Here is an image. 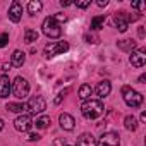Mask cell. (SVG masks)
Instances as JSON below:
<instances>
[{"label":"cell","mask_w":146,"mask_h":146,"mask_svg":"<svg viewBox=\"0 0 146 146\" xmlns=\"http://www.w3.org/2000/svg\"><path fill=\"white\" fill-rule=\"evenodd\" d=\"M103 110H105V107H103V103L100 102V100H86L83 105H81V113H83V117L84 119H88V120H95V119H98L102 113H103Z\"/></svg>","instance_id":"1"},{"label":"cell","mask_w":146,"mask_h":146,"mask_svg":"<svg viewBox=\"0 0 146 146\" xmlns=\"http://www.w3.org/2000/svg\"><path fill=\"white\" fill-rule=\"evenodd\" d=\"M122 98H124L125 105H129L132 108H137L143 103V95L139 91L132 90L131 86H122Z\"/></svg>","instance_id":"2"},{"label":"cell","mask_w":146,"mask_h":146,"mask_svg":"<svg viewBox=\"0 0 146 146\" xmlns=\"http://www.w3.org/2000/svg\"><path fill=\"white\" fill-rule=\"evenodd\" d=\"M41 29H43V35L48 36V38H52V40H55V38H58V36L62 35L60 24L53 19V16H50V17H46V19L43 21Z\"/></svg>","instance_id":"3"},{"label":"cell","mask_w":146,"mask_h":146,"mask_svg":"<svg viewBox=\"0 0 146 146\" xmlns=\"http://www.w3.org/2000/svg\"><path fill=\"white\" fill-rule=\"evenodd\" d=\"M12 93L16 98L19 100H24L28 95H29V83L23 78V76H17L12 83Z\"/></svg>","instance_id":"4"},{"label":"cell","mask_w":146,"mask_h":146,"mask_svg":"<svg viewBox=\"0 0 146 146\" xmlns=\"http://www.w3.org/2000/svg\"><path fill=\"white\" fill-rule=\"evenodd\" d=\"M26 110H28L29 113H33V115L43 113V112L46 110V102H45V98H43V96H31V98L28 100V103H26Z\"/></svg>","instance_id":"5"},{"label":"cell","mask_w":146,"mask_h":146,"mask_svg":"<svg viewBox=\"0 0 146 146\" xmlns=\"http://www.w3.org/2000/svg\"><path fill=\"white\" fill-rule=\"evenodd\" d=\"M69 50V43L67 41H53V43H48L45 46V57L50 58V57H55V55H60L64 52Z\"/></svg>","instance_id":"6"},{"label":"cell","mask_w":146,"mask_h":146,"mask_svg":"<svg viewBox=\"0 0 146 146\" xmlns=\"http://www.w3.org/2000/svg\"><path fill=\"white\" fill-rule=\"evenodd\" d=\"M96 146H120V136L117 132H105L96 141Z\"/></svg>","instance_id":"7"},{"label":"cell","mask_w":146,"mask_h":146,"mask_svg":"<svg viewBox=\"0 0 146 146\" xmlns=\"http://www.w3.org/2000/svg\"><path fill=\"white\" fill-rule=\"evenodd\" d=\"M33 119H31V115H19L16 120H14V127H16V131H19V132H28L31 127H33Z\"/></svg>","instance_id":"8"},{"label":"cell","mask_w":146,"mask_h":146,"mask_svg":"<svg viewBox=\"0 0 146 146\" xmlns=\"http://www.w3.org/2000/svg\"><path fill=\"white\" fill-rule=\"evenodd\" d=\"M131 53H132V55L129 57L131 65L141 69V67L146 64V50H144V48H139V50H134V52H131Z\"/></svg>","instance_id":"9"},{"label":"cell","mask_w":146,"mask_h":146,"mask_svg":"<svg viewBox=\"0 0 146 146\" xmlns=\"http://www.w3.org/2000/svg\"><path fill=\"white\" fill-rule=\"evenodd\" d=\"M11 93H12V83L7 74H2L0 76V98H9Z\"/></svg>","instance_id":"10"},{"label":"cell","mask_w":146,"mask_h":146,"mask_svg":"<svg viewBox=\"0 0 146 146\" xmlns=\"http://www.w3.org/2000/svg\"><path fill=\"white\" fill-rule=\"evenodd\" d=\"M112 23H113V26H115L120 33H125V31H127L129 23H127V16H125V12H117V14L113 16V19H112Z\"/></svg>","instance_id":"11"},{"label":"cell","mask_w":146,"mask_h":146,"mask_svg":"<svg viewBox=\"0 0 146 146\" xmlns=\"http://www.w3.org/2000/svg\"><path fill=\"white\" fill-rule=\"evenodd\" d=\"M21 17H23V5L19 2H12L9 7V19L12 23H19Z\"/></svg>","instance_id":"12"},{"label":"cell","mask_w":146,"mask_h":146,"mask_svg":"<svg viewBox=\"0 0 146 146\" xmlns=\"http://www.w3.org/2000/svg\"><path fill=\"white\" fill-rule=\"evenodd\" d=\"M58 122H60V127H62L64 131H72V129H74V125H76L74 117L69 115V113H60Z\"/></svg>","instance_id":"13"},{"label":"cell","mask_w":146,"mask_h":146,"mask_svg":"<svg viewBox=\"0 0 146 146\" xmlns=\"http://www.w3.org/2000/svg\"><path fill=\"white\" fill-rule=\"evenodd\" d=\"M24 62H26V53L21 52V50H14L12 58H11V65L12 67H23Z\"/></svg>","instance_id":"14"},{"label":"cell","mask_w":146,"mask_h":146,"mask_svg":"<svg viewBox=\"0 0 146 146\" xmlns=\"http://www.w3.org/2000/svg\"><path fill=\"white\" fill-rule=\"evenodd\" d=\"M95 91H96V95H98L100 98L108 96V95H110V91H112V84H110V81H100Z\"/></svg>","instance_id":"15"},{"label":"cell","mask_w":146,"mask_h":146,"mask_svg":"<svg viewBox=\"0 0 146 146\" xmlns=\"http://www.w3.org/2000/svg\"><path fill=\"white\" fill-rule=\"evenodd\" d=\"M76 146H96V139H95L91 134L84 132V134H81V136L78 137V144H76Z\"/></svg>","instance_id":"16"},{"label":"cell","mask_w":146,"mask_h":146,"mask_svg":"<svg viewBox=\"0 0 146 146\" xmlns=\"http://www.w3.org/2000/svg\"><path fill=\"white\" fill-rule=\"evenodd\" d=\"M117 46H119L120 50H124V52H134V48H136V41H134V40L125 38V40L117 41Z\"/></svg>","instance_id":"17"},{"label":"cell","mask_w":146,"mask_h":146,"mask_svg":"<svg viewBox=\"0 0 146 146\" xmlns=\"http://www.w3.org/2000/svg\"><path fill=\"white\" fill-rule=\"evenodd\" d=\"M41 9H43V4L40 2V0H31V2L28 4V12H29V16H36Z\"/></svg>","instance_id":"18"},{"label":"cell","mask_w":146,"mask_h":146,"mask_svg":"<svg viewBox=\"0 0 146 146\" xmlns=\"http://www.w3.org/2000/svg\"><path fill=\"white\" fill-rule=\"evenodd\" d=\"M91 95H93V88L90 84H81V88H79V98L86 102V100H90Z\"/></svg>","instance_id":"19"},{"label":"cell","mask_w":146,"mask_h":146,"mask_svg":"<svg viewBox=\"0 0 146 146\" xmlns=\"http://www.w3.org/2000/svg\"><path fill=\"white\" fill-rule=\"evenodd\" d=\"M124 127H125L127 131H136V129H137V119H136L134 115H127V117L124 119Z\"/></svg>","instance_id":"20"},{"label":"cell","mask_w":146,"mask_h":146,"mask_svg":"<svg viewBox=\"0 0 146 146\" xmlns=\"http://www.w3.org/2000/svg\"><path fill=\"white\" fill-rule=\"evenodd\" d=\"M103 24H105V16H95V17L91 19V29H93V31L102 29Z\"/></svg>","instance_id":"21"},{"label":"cell","mask_w":146,"mask_h":146,"mask_svg":"<svg viewBox=\"0 0 146 146\" xmlns=\"http://www.w3.org/2000/svg\"><path fill=\"white\" fill-rule=\"evenodd\" d=\"M36 40H38V33H36L35 29H31V28H28V29L24 31V41L31 45V43H35Z\"/></svg>","instance_id":"22"},{"label":"cell","mask_w":146,"mask_h":146,"mask_svg":"<svg viewBox=\"0 0 146 146\" xmlns=\"http://www.w3.org/2000/svg\"><path fill=\"white\" fill-rule=\"evenodd\" d=\"M9 112H14V113H23L24 110H26V105L24 103H7V107H5Z\"/></svg>","instance_id":"23"},{"label":"cell","mask_w":146,"mask_h":146,"mask_svg":"<svg viewBox=\"0 0 146 146\" xmlns=\"http://www.w3.org/2000/svg\"><path fill=\"white\" fill-rule=\"evenodd\" d=\"M35 124H36V127H38V129H46V127H48V124H50V117H48V115H41L40 119H36V122H35Z\"/></svg>","instance_id":"24"},{"label":"cell","mask_w":146,"mask_h":146,"mask_svg":"<svg viewBox=\"0 0 146 146\" xmlns=\"http://www.w3.org/2000/svg\"><path fill=\"white\" fill-rule=\"evenodd\" d=\"M7 43H9V35L7 33H2V35H0V48L7 46Z\"/></svg>","instance_id":"25"},{"label":"cell","mask_w":146,"mask_h":146,"mask_svg":"<svg viewBox=\"0 0 146 146\" xmlns=\"http://www.w3.org/2000/svg\"><path fill=\"white\" fill-rule=\"evenodd\" d=\"M53 19L60 24V23H64V21L67 19V16H65V14H55V16H53Z\"/></svg>","instance_id":"26"},{"label":"cell","mask_w":146,"mask_h":146,"mask_svg":"<svg viewBox=\"0 0 146 146\" xmlns=\"http://www.w3.org/2000/svg\"><path fill=\"white\" fill-rule=\"evenodd\" d=\"M40 139V134H35V132H29L26 136V141H38Z\"/></svg>","instance_id":"27"},{"label":"cell","mask_w":146,"mask_h":146,"mask_svg":"<svg viewBox=\"0 0 146 146\" xmlns=\"http://www.w3.org/2000/svg\"><path fill=\"white\" fill-rule=\"evenodd\" d=\"M67 93H69V90H64V91H62V93H60V95H58V96L55 98V105H58V103L62 102V98H64V95H67Z\"/></svg>","instance_id":"28"},{"label":"cell","mask_w":146,"mask_h":146,"mask_svg":"<svg viewBox=\"0 0 146 146\" xmlns=\"http://www.w3.org/2000/svg\"><path fill=\"white\" fill-rule=\"evenodd\" d=\"M90 4H91V2H90V0H84V2H78L76 5H78L79 9H86V7H88Z\"/></svg>","instance_id":"29"},{"label":"cell","mask_w":146,"mask_h":146,"mask_svg":"<svg viewBox=\"0 0 146 146\" xmlns=\"http://www.w3.org/2000/svg\"><path fill=\"white\" fill-rule=\"evenodd\" d=\"M132 9H137V11L144 9V2H134V4H132Z\"/></svg>","instance_id":"30"},{"label":"cell","mask_w":146,"mask_h":146,"mask_svg":"<svg viewBox=\"0 0 146 146\" xmlns=\"http://www.w3.org/2000/svg\"><path fill=\"white\" fill-rule=\"evenodd\" d=\"M96 5H98V7H107V5H108V0H98Z\"/></svg>","instance_id":"31"},{"label":"cell","mask_w":146,"mask_h":146,"mask_svg":"<svg viewBox=\"0 0 146 146\" xmlns=\"http://www.w3.org/2000/svg\"><path fill=\"white\" fill-rule=\"evenodd\" d=\"M84 40H86L88 43H96V38H93V36H90V35H86V36H84Z\"/></svg>","instance_id":"32"},{"label":"cell","mask_w":146,"mask_h":146,"mask_svg":"<svg viewBox=\"0 0 146 146\" xmlns=\"http://www.w3.org/2000/svg\"><path fill=\"white\" fill-rule=\"evenodd\" d=\"M60 5L62 7H69V5H72V2H64V0H60Z\"/></svg>","instance_id":"33"},{"label":"cell","mask_w":146,"mask_h":146,"mask_svg":"<svg viewBox=\"0 0 146 146\" xmlns=\"http://www.w3.org/2000/svg\"><path fill=\"white\" fill-rule=\"evenodd\" d=\"M144 81H146V76L143 74V76H139V79H137V83H141V84H144Z\"/></svg>","instance_id":"34"},{"label":"cell","mask_w":146,"mask_h":146,"mask_svg":"<svg viewBox=\"0 0 146 146\" xmlns=\"http://www.w3.org/2000/svg\"><path fill=\"white\" fill-rule=\"evenodd\" d=\"M139 36H141V38H143V36H144V28H143V26H141V28H139Z\"/></svg>","instance_id":"35"},{"label":"cell","mask_w":146,"mask_h":146,"mask_svg":"<svg viewBox=\"0 0 146 146\" xmlns=\"http://www.w3.org/2000/svg\"><path fill=\"white\" fill-rule=\"evenodd\" d=\"M55 146H65V144H64L60 139H57V141H55Z\"/></svg>","instance_id":"36"},{"label":"cell","mask_w":146,"mask_h":146,"mask_svg":"<svg viewBox=\"0 0 146 146\" xmlns=\"http://www.w3.org/2000/svg\"><path fill=\"white\" fill-rule=\"evenodd\" d=\"M141 120H143V122L146 120V112H143V113H141Z\"/></svg>","instance_id":"37"},{"label":"cell","mask_w":146,"mask_h":146,"mask_svg":"<svg viewBox=\"0 0 146 146\" xmlns=\"http://www.w3.org/2000/svg\"><path fill=\"white\" fill-rule=\"evenodd\" d=\"M2 129H4V120L0 119V131H2Z\"/></svg>","instance_id":"38"},{"label":"cell","mask_w":146,"mask_h":146,"mask_svg":"<svg viewBox=\"0 0 146 146\" xmlns=\"http://www.w3.org/2000/svg\"><path fill=\"white\" fill-rule=\"evenodd\" d=\"M65 146H70V144H65Z\"/></svg>","instance_id":"39"}]
</instances>
